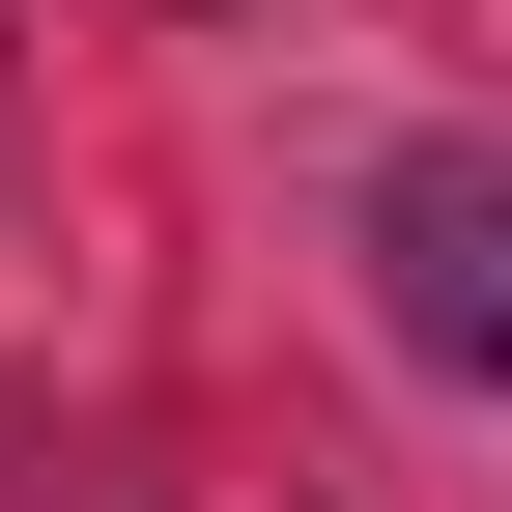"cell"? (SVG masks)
I'll return each mask as SVG.
<instances>
[{
    "mask_svg": "<svg viewBox=\"0 0 512 512\" xmlns=\"http://www.w3.org/2000/svg\"><path fill=\"white\" fill-rule=\"evenodd\" d=\"M370 256H399V342H427V370H484V342H512V171H484V143H399Z\"/></svg>",
    "mask_w": 512,
    "mask_h": 512,
    "instance_id": "6da1fadb",
    "label": "cell"
}]
</instances>
